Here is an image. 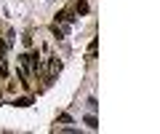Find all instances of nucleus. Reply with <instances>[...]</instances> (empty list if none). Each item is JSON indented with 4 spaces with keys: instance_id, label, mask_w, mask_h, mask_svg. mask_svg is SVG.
<instances>
[{
    "instance_id": "nucleus-4",
    "label": "nucleus",
    "mask_w": 160,
    "mask_h": 134,
    "mask_svg": "<svg viewBox=\"0 0 160 134\" xmlns=\"http://www.w3.org/2000/svg\"><path fill=\"white\" fill-rule=\"evenodd\" d=\"M86 126H88V129H96L99 123H96V118H93V115H86Z\"/></svg>"
},
{
    "instance_id": "nucleus-2",
    "label": "nucleus",
    "mask_w": 160,
    "mask_h": 134,
    "mask_svg": "<svg viewBox=\"0 0 160 134\" xmlns=\"http://www.w3.org/2000/svg\"><path fill=\"white\" fill-rule=\"evenodd\" d=\"M13 105H19V107H27V105H32V99H29V97H19L16 102H13Z\"/></svg>"
},
{
    "instance_id": "nucleus-1",
    "label": "nucleus",
    "mask_w": 160,
    "mask_h": 134,
    "mask_svg": "<svg viewBox=\"0 0 160 134\" xmlns=\"http://www.w3.org/2000/svg\"><path fill=\"white\" fill-rule=\"evenodd\" d=\"M6 75H8V64L3 59V54H0V78H6Z\"/></svg>"
},
{
    "instance_id": "nucleus-3",
    "label": "nucleus",
    "mask_w": 160,
    "mask_h": 134,
    "mask_svg": "<svg viewBox=\"0 0 160 134\" xmlns=\"http://www.w3.org/2000/svg\"><path fill=\"white\" fill-rule=\"evenodd\" d=\"M78 13H88V3L86 0H78Z\"/></svg>"
}]
</instances>
